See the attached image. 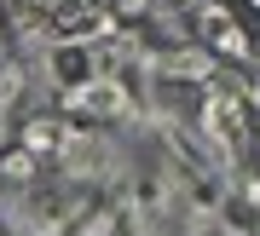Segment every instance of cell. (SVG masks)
I'll return each mask as SVG.
<instances>
[{
  "mask_svg": "<svg viewBox=\"0 0 260 236\" xmlns=\"http://www.w3.org/2000/svg\"><path fill=\"white\" fill-rule=\"evenodd\" d=\"M249 6H254V12H260V0H249Z\"/></svg>",
  "mask_w": 260,
  "mask_h": 236,
  "instance_id": "cell-1",
  "label": "cell"
}]
</instances>
